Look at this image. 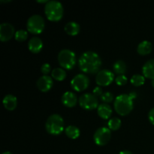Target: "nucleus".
I'll return each mask as SVG.
<instances>
[{
	"instance_id": "nucleus-19",
	"label": "nucleus",
	"mask_w": 154,
	"mask_h": 154,
	"mask_svg": "<svg viewBox=\"0 0 154 154\" xmlns=\"http://www.w3.org/2000/svg\"><path fill=\"white\" fill-rule=\"evenodd\" d=\"M64 29L68 35L74 36L79 33L81 27L78 23L75 22V21H71V22L66 23V25L64 27Z\"/></svg>"
},
{
	"instance_id": "nucleus-20",
	"label": "nucleus",
	"mask_w": 154,
	"mask_h": 154,
	"mask_svg": "<svg viewBox=\"0 0 154 154\" xmlns=\"http://www.w3.org/2000/svg\"><path fill=\"white\" fill-rule=\"evenodd\" d=\"M66 135L71 139H76L80 136V129L75 126H69L65 129Z\"/></svg>"
},
{
	"instance_id": "nucleus-4",
	"label": "nucleus",
	"mask_w": 154,
	"mask_h": 154,
	"mask_svg": "<svg viewBox=\"0 0 154 154\" xmlns=\"http://www.w3.org/2000/svg\"><path fill=\"white\" fill-rule=\"evenodd\" d=\"M47 132L53 135H58L64 130V120L63 118L57 114H51L45 123Z\"/></svg>"
},
{
	"instance_id": "nucleus-29",
	"label": "nucleus",
	"mask_w": 154,
	"mask_h": 154,
	"mask_svg": "<svg viewBox=\"0 0 154 154\" xmlns=\"http://www.w3.org/2000/svg\"><path fill=\"white\" fill-rule=\"evenodd\" d=\"M93 94L94 95V96H96V97H97V96H102V95L103 94V93H102V88H101L100 87H96V88H94V90H93Z\"/></svg>"
},
{
	"instance_id": "nucleus-23",
	"label": "nucleus",
	"mask_w": 154,
	"mask_h": 154,
	"mask_svg": "<svg viewBox=\"0 0 154 154\" xmlns=\"http://www.w3.org/2000/svg\"><path fill=\"white\" fill-rule=\"evenodd\" d=\"M144 78L145 77L144 75L136 74L131 78L130 81L132 85L135 86V87H140V86H142L145 82V78Z\"/></svg>"
},
{
	"instance_id": "nucleus-25",
	"label": "nucleus",
	"mask_w": 154,
	"mask_h": 154,
	"mask_svg": "<svg viewBox=\"0 0 154 154\" xmlns=\"http://www.w3.org/2000/svg\"><path fill=\"white\" fill-rule=\"evenodd\" d=\"M27 37H28V33L26 30L20 29L15 32L14 38L17 42H23V41L26 40Z\"/></svg>"
},
{
	"instance_id": "nucleus-22",
	"label": "nucleus",
	"mask_w": 154,
	"mask_h": 154,
	"mask_svg": "<svg viewBox=\"0 0 154 154\" xmlns=\"http://www.w3.org/2000/svg\"><path fill=\"white\" fill-rule=\"evenodd\" d=\"M53 78L59 81H62L66 78V72L62 68H56L51 72Z\"/></svg>"
},
{
	"instance_id": "nucleus-15",
	"label": "nucleus",
	"mask_w": 154,
	"mask_h": 154,
	"mask_svg": "<svg viewBox=\"0 0 154 154\" xmlns=\"http://www.w3.org/2000/svg\"><path fill=\"white\" fill-rule=\"evenodd\" d=\"M97 113L101 118L108 120L112 114V108L108 104L102 103L98 106Z\"/></svg>"
},
{
	"instance_id": "nucleus-7",
	"label": "nucleus",
	"mask_w": 154,
	"mask_h": 154,
	"mask_svg": "<svg viewBox=\"0 0 154 154\" xmlns=\"http://www.w3.org/2000/svg\"><path fill=\"white\" fill-rule=\"evenodd\" d=\"M78 102L81 108L85 110H94L99 106L97 97L93 93H84L79 97Z\"/></svg>"
},
{
	"instance_id": "nucleus-31",
	"label": "nucleus",
	"mask_w": 154,
	"mask_h": 154,
	"mask_svg": "<svg viewBox=\"0 0 154 154\" xmlns=\"http://www.w3.org/2000/svg\"><path fill=\"white\" fill-rule=\"evenodd\" d=\"M119 154H133L131 151L129 150H123V151L120 152Z\"/></svg>"
},
{
	"instance_id": "nucleus-3",
	"label": "nucleus",
	"mask_w": 154,
	"mask_h": 154,
	"mask_svg": "<svg viewBox=\"0 0 154 154\" xmlns=\"http://www.w3.org/2000/svg\"><path fill=\"white\" fill-rule=\"evenodd\" d=\"M45 13L49 20L59 21L63 18L64 9L61 2L51 0L45 5Z\"/></svg>"
},
{
	"instance_id": "nucleus-8",
	"label": "nucleus",
	"mask_w": 154,
	"mask_h": 154,
	"mask_svg": "<svg viewBox=\"0 0 154 154\" xmlns=\"http://www.w3.org/2000/svg\"><path fill=\"white\" fill-rule=\"evenodd\" d=\"M111 137V129L107 127H100L95 132L93 135V140L97 145L105 146L109 142Z\"/></svg>"
},
{
	"instance_id": "nucleus-2",
	"label": "nucleus",
	"mask_w": 154,
	"mask_h": 154,
	"mask_svg": "<svg viewBox=\"0 0 154 154\" xmlns=\"http://www.w3.org/2000/svg\"><path fill=\"white\" fill-rule=\"evenodd\" d=\"M114 106L117 114L121 116H126L133 109V101L129 95L120 94L116 97Z\"/></svg>"
},
{
	"instance_id": "nucleus-9",
	"label": "nucleus",
	"mask_w": 154,
	"mask_h": 154,
	"mask_svg": "<svg viewBox=\"0 0 154 154\" xmlns=\"http://www.w3.org/2000/svg\"><path fill=\"white\" fill-rule=\"evenodd\" d=\"M90 84V79L84 74H78L75 75L71 81V86L72 89L77 92H81L85 90Z\"/></svg>"
},
{
	"instance_id": "nucleus-5",
	"label": "nucleus",
	"mask_w": 154,
	"mask_h": 154,
	"mask_svg": "<svg viewBox=\"0 0 154 154\" xmlns=\"http://www.w3.org/2000/svg\"><path fill=\"white\" fill-rule=\"evenodd\" d=\"M58 62L60 66L67 70H71L76 65V55L72 51L63 49L58 54Z\"/></svg>"
},
{
	"instance_id": "nucleus-32",
	"label": "nucleus",
	"mask_w": 154,
	"mask_h": 154,
	"mask_svg": "<svg viewBox=\"0 0 154 154\" xmlns=\"http://www.w3.org/2000/svg\"><path fill=\"white\" fill-rule=\"evenodd\" d=\"M129 96H130V97L132 98V99H133L134 98H135V96H136V93H131L130 94H129Z\"/></svg>"
},
{
	"instance_id": "nucleus-11",
	"label": "nucleus",
	"mask_w": 154,
	"mask_h": 154,
	"mask_svg": "<svg viewBox=\"0 0 154 154\" xmlns=\"http://www.w3.org/2000/svg\"><path fill=\"white\" fill-rule=\"evenodd\" d=\"M15 35L14 27L8 23H3L0 25V40L2 42H8Z\"/></svg>"
},
{
	"instance_id": "nucleus-17",
	"label": "nucleus",
	"mask_w": 154,
	"mask_h": 154,
	"mask_svg": "<svg viewBox=\"0 0 154 154\" xmlns=\"http://www.w3.org/2000/svg\"><path fill=\"white\" fill-rule=\"evenodd\" d=\"M142 73L147 78H154V59L148 60L144 63L142 67Z\"/></svg>"
},
{
	"instance_id": "nucleus-33",
	"label": "nucleus",
	"mask_w": 154,
	"mask_h": 154,
	"mask_svg": "<svg viewBox=\"0 0 154 154\" xmlns=\"http://www.w3.org/2000/svg\"><path fill=\"white\" fill-rule=\"evenodd\" d=\"M2 154H13V153H11V152L9 151H6V152H4V153H2Z\"/></svg>"
},
{
	"instance_id": "nucleus-21",
	"label": "nucleus",
	"mask_w": 154,
	"mask_h": 154,
	"mask_svg": "<svg viewBox=\"0 0 154 154\" xmlns=\"http://www.w3.org/2000/svg\"><path fill=\"white\" fill-rule=\"evenodd\" d=\"M114 72L115 74H117L119 75H124V73L126 71V64L123 60H117L113 66Z\"/></svg>"
},
{
	"instance_id": "nucleus-6",
	"label": "nucleus",
	"mask_w": 154,
	"mask_h": 154,
	"mask_svg": "<svg viewBox=\"0 0 154 154\" xmlns=\"http://www.w3.org/2000/svg\"><path fill=\"white\" fill-rule=\"evenodd\" d=\"M27 30L32 34H40L45 27V21L43 17L39 14H34L27 20Z\"/></svg>"
},
{
	"instance_id": "nucleus-26",
	"label": "nucleus",
	"mask_w": 154,
	"mask_h": 154,
	"mask_svg": "<svg viewBox=\"0 0 154 154\" xmlns=\"http://www.w3.org/2000/svg\"><path fill=\"white\" fill-rule=\"evenodd\" d=\"M101 99L104 103H110L114 100V95L110 92H105L101 96Z\"/></svg>"
},
{
	"instance_id": "nucleus-24",
	"label": "nucleus",
	"mask_w": 154,
	"mask_h": 154,
	"mask_svg": "<svg viewBox=\"0 0 154 154\" xmlns=\"http://www.w3.org/2000/svg\"><path fill=\"white\" fill-rule=\"evenodd\" d=\"M108 129L111 130L116 131L119 129L121 126V120L118 117H113L111 120H109L108 123Z\"/></svg>"
},
{
	"instance_id": "nucleus-18",
	"label": "nucleus",
	"mask_w": 154,
	"mask_h": 154,
	"mask_svg": "<svg viewBox=\"0 0 154 154\" xmlns=\"http://www.w3.org/2000/svg\"><path fill=\"white\" fill-rule=\"evenodd\" d=\"M152 49H153V45H152L151 42H150L149 41H143L138 45L137 52L140 55L145 56L150 54Z\"/></svg>"
},
{
	"instance_id": "nucleus-10",
	"label": "nucleus",
	"mask_w": 154,
	"mask_h": 154,
	"mask_svg": "<svg viewBox=\"0 0 154 154\" xmlns=\"http://www.w3.org/2000/svg\"><path fill=\"white\" fill-rule=\"evenodd\" d=\"M114 79V75L108 69H103L99 71L96 75V82L101 87H106L110 85Z\"/></svg>"
},
{
	"instance_id": "nucleus-13",
	"label": "nucleus",
	"mask_w": 154,
	"mask_h": 154,
	"mask_svg": "<svg viewBox=\"0 0 154 154\" xmlns=\"http://www.w3.org/2000/svg\"><path fill=\"white\" fill-rule=\"evenodd\" d=\"M62 102L63 105L68 108H72L75 106L78 102V97L72 92H66L62 96Z\"/></svg>"
},
{
	"instance_id": "nucleus-28",
	"label": "nucleus",
	"mask_w": 154,
	"mask_h": 154,
	"mask_svg": "<svg viewBox=\"0 0 154 154\" xmlns=\"http://www.w3.org/2000/svg\"><path fill=\"white\" fill-rule=\"evenodd\" d=\"M41 72L45 75H48L51 72V65L49 63H45L41 67Z\"/></svg>"
},
{
	"instance_id": "nucleus-27",
	"label": "nucleus",
	"mask_w": 154,
	"mask_h": 154,
	"mask_svg": "<svg viewBox=\"0 0 154 154\" xmlns=\"http://www.w3.org/2000/svg\"><path fill=\"white\" fill-rule=\"evenodd\" d=\"M115 82L118 86H123L127 83V78L124 75H118L116 78Z\"/></svg>"
},
{
	"instance_id": "nucleus-34",
	"label": "nucleus",
	"mask_w": 154,
	"mask_h": 154,
	"mask_svg": "<svg viewBox=\"0 0 154 154\" xmlns=\"http://www.w3.org/2000/svg\"><path fill=\"white\" fill-rule=\"evenodd\" d=\"M151 84H152V86H153V87L154 88V78H153V79H152V81H151Z\"/></svg>"
},
{
	"instance_id": "nucleus-30",
	"label": "nucleus",
	"mask_w": 154,
	"mask_h": 154,
	"mask_svg": "<svg viewBox=\"0 0 154 154\" xmlns=\"http://www.w3.org/2000/svg\"><path fill=\"white\" fill-rule=\"evenodd\" d=\"M148 119L150 123L154 125V108H152L148 113Z\"/></svg>"
},
{
	"instance_id": "nucleus-14",
	"label": "nucleus",
	"mask_w": 154,
	"mask_h": 154,
	"mask_svg": "<svg viewBox=\"0 0 154 154\" xmlns=\"http://www.w3.org/2000/svg\"><path fill=\"white\" fill-rule=\"evenodd\" d=\"M28 48L33 54H38L43 48V42L38 37H32L28 42Z\"/></svg>"
},
{
	"instance_id": "nucleus-12",
	"label": "nucleus",
	"mask_w": 154,
	"mask_h": 154,
	"mask_svg": "<svg viewBox=\"0 0 154 154\" xmlns=\"http://www.w3.org/2000/svg\"><path fill=\"white\" fill-rule=\"evenodd\" d=\"M53 84H54V81H53L52 78L49 75H43L40 77L36 83L38 89L44 93L49 91L52 88Z\"/></svg>"
},
{
	"instance_id": "nucleus-1",
	"label": "nucleus",
	"mask_w": 154,
	"mask_h": 154,
	"mask_svg": "<svg viewBox=\"0 0 154 154\" xmlns=\"http://www.w3.org/2000/svg\"><path fill=\"white\" fill-rule=\"evenodd\" d=\"M80 69L87 74H96L99 72L102 60L97 53L94 51H86L83 53L78 60Z\"/></svg>"
},
{
	"instance_id": "nucleus-16",
	"label": "nucleus",
	"mask_w": 154,
	"mask_h": 154,
	"mask_svg": "<svg viewBox=\"0 0 154 154\" xmlns=\"http://www.w3.org/2000/svg\"><path fill=\"white\" fill-rule=\"evenodd\" d=\"M3 105L8 111H14L17 105V99L11 94L6 95L2 101Z\"/></svg>"
}]
</instances>
